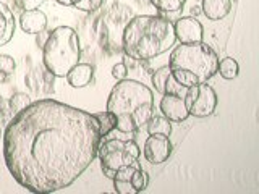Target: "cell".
<instances>
[{"label":"cell","instance_id":"6da1fadb","mask_svg":"<svg viewBox=\"0 0 259 194\" xmlns=\"http://www.w3.org/2000/svg\"><path fill=\"white\" fill-rule=\"evenodd\" d=\"M99 123L93 113L54 99L31 102L4 131V159L15 181L34 194L68 188L97 157Z\"/></svg>","mask_w":259,"mask_h":194},{"label":"cell","instance_id":"7a4b0ae2","mask_svg":"<svg viewBox=\"0 0 259 194\" xmlns=\"http://www.w3.org/2000/svg\"><path fill=\"white\" fill-rule=\"evenodd\" d=\"M177 42L174 23L159 15H138L130 20L121 34L126 57L136 62L152 60L168 52Z\"/></svg>","mask_w":259,"mask_h":194},{"label":"cell","instance_id":"3957f363","mask_svg":"<svg viewBox=\"0 0 259 194\" xmlns=\"http://www.w3.org/2000/svg\"><path fill=\"white\" fill-rule=\"evenodd\" d=\"M107 110L115 115L120 133L138 131L154 113L152 91L140 81L120 79L109 94Z\"/></svg>","mask_w":259,"mask_h":194},{"label":"cell","instance_id":"277c9868","mask_svg":"<svg viewBox=\"0 0 259 194\" xmlns=\"http://www.w3.org/2000/svg\"><path fill=\"white\" fill-rule=\"evenodd\" d=\"M219 55L210 45L201 42L177 45L168 59L170 75L183 87L207 83L217 73Z\"/></svg>","mask_w":259,"mask_h":194},{"label":"cell","instance_id":"5b68a950","mask_svg":"<svg viewBox=\"0 0 259 194\" xmlns=\"http://www.w3.org/2000/svg\"><path fill=\"white\" fill-rule=\"evenodd\" d=\"M81 45L78 32L70 26H59L47 34L42 45V63L55 78H65L79 63Z\"/></svg>","mask_w":259,"mask_h":194},{"label":"cell","instance_id":"8992f818","mask_svg":"<svg viewBox=\"0 0 259 194\" xmlns=\"http://www.w3.org/2000/svg\"><path fill=\"white\" fill-rule=\"evenodd\" d=\"M141 151L138 144L132 139L121 141V139H101L99 148H97V157L101 160L102 173L107 178H113L117 170L133 164L140 160Z\"/></svg>","mask_w":259,"mask_h":194},{"label":"cell","instance_id":"52a82bcc","mask_svg":"<svg viewBox=\"0 0 259 194\" xmlns=\"http://www.w3.org/2000/svg\"><path fill=\"white\" fill-rule=\"evenodd\" d=\"M183 101L190 117H196V118L210 117L217 107V94L214 91V87L206 83L186 89Z\"/></svg>","mask_w":259,"mask_h":194},{"label":"cell","instance_id":"ba28073f","mask_svg":"<svg viewBox=\"0 0 259 194\" xmlns=\"http://www.w3.org/2000/svg\"><path fill=\"white\" fill-rule=\"evenodd\" d=\"M172 142L165 134H149L144 142L143 154L144 159L152 165H160L170 157L172 154Z\"/></svg>","mask_w":259,"mask_h":194},{"label":"cell","instance_id":"9c48e42d","mask_svg":"<svg viewBox=\"0 0 259 194\" xmlns=\"http://www.w3.org/2000/svg\"><path fill=\"white\" fill-rule=\"evenodd\" d=\"M174 32L180 44L201 42L202 37H204L202 24L196 18H193V16H182V18H178L174 23Z\"/></svg>","mask_w":259,"mask_h":194},{"label":"cell","instance_id":"30bf717a","mask_svg":"<svg viewBox=\"0 0 259 194\" xmlns=\"http://www.w3.org/2000/svg\"><path fill=\"white\" fill-rule=\"evenodd\" d=\"M159 109L167 120L174 121V123H182L186 118L190 117L188 110L182 95L177 94H164V97L160 99Z\"/></svg>","mask_w":259,"mask_h":194},{"label":"cell","instance_id":"8fae6325","mask_svg":"<svg viewBox=\"0 0 259 194\" xmlns=\"http://www.w3.org/2000/svg\"><path fill=\"white\" fill-rule=\"evenodd\" d=\"M18 21H20L21 29L26 32V34H39V32H44L47 28V16L44 12H40L39 8L21 12Z\"/></svg>","mask_w":259,"mask_h":194},{"label":"cell","instance_id":"7c38bea8","mask_svg":"<svg viewBox=\"0 0 259 194\" xmlns=\"http://www.w3.org/2000/svg\"><path fill=\"white\" fill-rule=\"evenodd\" d=\"M16 29V20L10 7L0 2V47L7 45L13 39Z\"/></svg>","mask_w":259,"mask_h":194},{"label":"cell","instance_id":"4fadbf2b","mask_svg":"<svg viewBox=\"0 0 259 194\" xmlns=\"http://www.w3.org/2000/svg\"><path fill=\"white\" fill-rule=\"evenodd\" d=\"M201 10L210 21L224 20L232 10V0H202Z\"/></svg>","mask_w":259,"mask_h":194},{"label":"cell","instance_id":"5bb4252c","mask_svg":"<svg viewBox=\"0 0 259 194\" xmlns=\"http://www.w3.org/2000/svg\"><path fill=\"white\" fill-rule=\"evenodd\" d=\"M94 68L89 63H78L67 73V81L71 87H84L93 81Z\"/></svg>","mask_w":259,"mask_h":194},{"label":"cell","instance_id":"9a60e30c","mask_svg":"<svg viewBox=\"0 0 259 194\" xmlns=\"http://www.w3.org/2000/svg\"><path fill=\"white\" fill-rule=\"evenodd\" d=\"M148 126V133L149 134H165L170 136L172 133V125H170V120H167L165 117H159V115H154L149 118V121L146 123Z\"/></svg>","mask_w":259,"mask_h":194},{"label":"cell","instance_id":"2e32d148","mask_svg":"<svg viewBox=\"0 0 259 194\" xmlns=\"http://www.w3.org/2000/svg\"><path fill=\"white\" fill-rule=\"evenodd\" d=\"M94 118L97 120V123H99V129H101V136L105 137L109 133H112L113 129L117 126V118L113 115L112 112L109 110H104V112H97V113H93Z\"/></svg>","mask_w":259,"mask_h":194},{"label":"cell","instance_id":"e0dca14e","mask_svg":"<svg viewBox=\"0 0 259 194\" xmlns=\"http://www.w3.org/2000/svg\"><path fill=\"white\" fill-rule=\"evenodd\" d=\"M217 73H221V76L224 79H235L238 76V73H240L237 60L232 59V57H225V59L219 60Z\"/></svg>","mask_w":259,"mask_h":194},{"label":"cell","instance_id":"ac0fdd59","mask_svg":"<svg viewBox=\"0 0 259 194\" xmlns=\"http://www.w3.org/2000/svg\"><path fill=\"white\" fill-rule=\"evenodd\" d=\"M186 0H149V4L162 13H177L183 10Z\"/></svg>","mask_w":259,"mask_h":194},{"label":"cell","instance_id":"d6986e66","mask_svg":"<svg viewBox=\"0 0 259 194\" xmlns=\"http://www.w3.org/2000/svg\"><path fill=\"white\" fill-rule=\"evenodd\" d=\"M168 76H170V68H168V65H165V67H160L159 70L154 71V73H152V76H151L154 89H156V91H157L159 94H162V95H164V92H165V84H167Z\"/></svg>","mask_w":259,"mask_h":194},{"label":"cell","instance_id":"ffe728a7","mask_svg":"<svg viewBox=\"0 0 259 194\" xmlns=\"http://www.w3.org/2000/svg\"><path fill=\"white\" fill-rule=\"evenodd\" d=\"M105 0H67V5L65 7H73V8H78L81 12H86V13H93L96 10L104 5Z\"/></svg>","mask_w":259,"mask_h":194},{"label":"cell","instance_id":"44dd1931","mask_svg":"<svg viewBox=\"0 0 259 194\" xmlns=\"http://www.w3.org/2000/svg\"><path fill=\"white\" fill-rule=\"evenodd\" d=\"M149 184V175L146 170H143V167L140 165L138 168H135V172L132 175V186L135 192H143Z\"/></svg>","mask_w":259,"mask_h":194},{"label":"cell","instance_id":"7402d4cb","mask_svg":"<svg viewBox=\"0 0 259 194\" xmlns=\"http://www.w3.org/2000/svg\"><path fill=\"white\" fill-rule=\"evenodd\" d=\"M31 104V99H29V95L28 94H24V92H16L12 99H10V109L13 113H18L20 110L23 109H26L28 105Z\"/></svg>","mask_w":259,"mask_h":194},{"label":"cell","instance_id":"603a6c76","mask_svg":"<svg viewBox=\"0 0 259 194\" xmlns=\"http://www.w3.org/2000/svg\"><path fill=\"white\" fill-rule=\"evenodd\" d=\"M16 62L10 55H0V73H4L5 76H10L15 73Z\"/></svg>","mask_w":259,"mask_h":194},{"label":"cell","instance_id":"cb8c5ba5","mask_svg":"<svg viewBox=\"0 0 259 194\" xmlns=\"http://www.w3.org/2000/svg\"><path fill=\"white\" fill-rule=\"evenodd\" d=\"M46 0H13L15 8L20 12H28V10H36L42 5Z\"/></svg>","mask_w":259,"mask_h":194},{"label":"cell","instance_id":"d4e9b609","mask_svg":"<svg viewBox=\"0 0 259 194\" xmlns=\"http://www.w3.org/2000/svg\"><path fill=\"white\" fill-rule=\"evenodd\" d=\"M112 76L115 78L117 81L125 79V78L128 76V68H126V65H125V63H117V65H113V68H112Z\"/></svg>","mask_w":259,"mask_h":194},{"label":"cell","instance_id":"484cf974","mask_svg":"<svg viewBox=\"0 0 259 194\" xmlns=\"http://www.w3.org/2000/svg\"><path fill=\"white\" fill-rule=\"evenodd\" d=\"M2 110H4V97L0 94V113H2Z\"/></svg>","mask_w":259,"mask_h":194}]
</instances>
